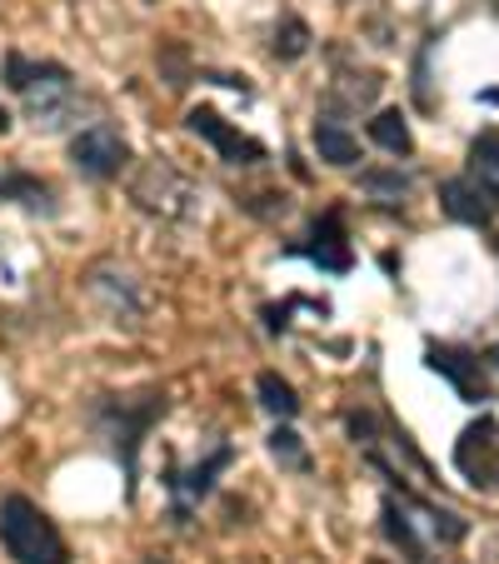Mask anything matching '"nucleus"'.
I'll return each instance as SVG.
<instances>
[{
	"instance_id": "1a4fd4ad",
	"label": "nucleus",
	"mask_w": 499,
	"mask_h": 564,
	"mask_svg": "<svg viewBox=\"0 0 499 564\" xmlns=\"http://www.w3.org/2000/svg\"><path fill=\"white\" fill-rule=\"evenodd\" d=\"M90 295L100 300V305H106V315L116 319H126V325H135L140 315H145V295H140V285H135V275H130V270H120V265H96L90 270Z\"/></svg>"
},
{
	"instance_id": "aec40b11",
	"label": "nucleus",
	"mask_w": 499,
	"mask_h": 564,
	"mask_svg": "<svg viewBox=\"0 0 499 564\" xmlns=\"http://www.w3.org/2000/svg\"><path fill=\"white\" fill-rule=\"evenodd\" d=\"M469 175H479V181L499 195V130H485V135L469 145Z\"/></svg>"
},
{
	"instance_id": "9d476101",
	"label": "nucleus",
	"mask_w": 499,
	"mask_h": 564,
	"mask_svg": "<svg viewBox=\"0 0 499 564\" xmlns=\"http://www.w3.org/2000/svg\"><path fill=\"white\" fill-rule=\"evenodd\" d=\"M425 365L435 375H445L449 384L459 390V400H469V405H479V400H489V384H485V365L479 355L459 350V345H430L425 350Z\"/></svg>"
},
{
	"instance_id": "9b49d317",
	"label": "nucleus",
	"mask_w": 499,
	"mask_h": 564,
	"mask_svg": "<svg viewBox=\"0 0 499 564\" xmlns=\"http://www.w3.org/2000/svg\"><path fill=\"white\" fill-rule=\"evenodd\" d=\"M290 256H305V260H315L319 270H329V275H345V270L355 265L350 235H345V215L340 210H325L315 220V230H310V240H305V246H295Z\"/></svg>"
},
{
	"instance_id": "6e6552de",
	"label": "nucleus",
	"mask_w": 499,
	"mask_h": 564,
	"mask_svg": "<svg viewBox=\"0 0 499 564\" xmlns=\"http://www.w3.org/2000/svg\"><path fill=\"white\" fill-rule=\"evenodd\" d=\"M185 126H191V135H200L205 145H215V155H220L225 165H260V160H265V145H260L256 135L235 130L230 120L210 106H195L191 116H185Z\"/></svg>"
},
{
	"instance_id": "39448f33",
	"label": "nucleus",
	"mask_w": 499,
	"mask_h": 564,
	"mask_svg": "<svg viewBox=\"0 0 499 564\" xmlns=\"http://www.w3.org/2000/svg\"><path fill=\"white\" fill-rule=\"evenodd\" d=\"M230 459H235V445H230V440H215V445L205 449V459L171 469L165 490H171V520L175 524H191V514L200 510V500L215 490V479L230 469Z\"/></svg>"
},
{
	"instance_id": "f8f14e48",
	"label": "nucleus",
	"mask_w": 499,
	"mask_h": 564,
	"mask_svg": "<svg viewBox=\"0 0 499 564\" xmlns=\"http://www.w3.org/2000/svg\"><path fill=\"white\" fill-rule=\"evenodd\" d=\"M440 205H445L449 220L475 225V230L499 215V195L489 191L479 175H455V181H445V185H440Z\"/></svg>"
},
{
	"instance_id": "b1692460",
	"label": "nucleus",
	"mask_w": 499,
	"mask_h": 564,
	"mask_svg": "<svg viewBox=\"0 0 499 564\" xmlns=\"http://www.w3.org/2000/svg\"><path fill=\"white\" fill-rule=\"evenodd\" d=\"M135 564H165V560H155V554H145V560H135Z\"/></svg>"
},
{
	"instance_id": "5701e85b",
	"label": "nucleus",
	"mask_w": 499,
	"mask_h": 564,
	"mask_svg": "<svg viewBox=\"0 0 499 564\" xmlns=\"http://www.w3.org/2000/svg\"><path fill=\"white\" fill-rule=\"evenodd\" d=\"M6 130H11V116H6V110H0V135H6Z\"/></svg>"
},
{
	"instance_id": "f257e3e1",
	"label": "nucleus",
	"mask_w": 499,
	"mask_h": 564,
	"mask_svg": "<svg viewBox=\"0 0 499 564\" xmlns=\"http://www.w3.org/2000/svg\"><path fill=\"white\" fill-rule=\"evenodd\" d=\"M171 410V394L160 384H145L135 394H100L90 405V425L106 435V445L116 449L120 469H126V495L135 500V475H140V445L155 430V420Z\"/></svg>"
},
{
	"instance_id": "423d86ee",
	"label": "nucleus",
	"mask_w": 499,
	"mask_h": 564,
	"mask_svg": "<svg viewBox=\"0 0 499 564\" xmlns=\"http://www.w3.org/2000/svg\"><path fill=\"white\" fill-rule=\"evenodd\" d=\"M70 165L80 175H90V181H116V175L130 165V140L120 135L116 126L96 120V126L70 135Z\"/></svg>"
},
{
	"instance_id": "a211bd4d",
	"label": "nucleus",
	"mask_w": 499,
	"mask_h": 564,
	"mask_svg": "<svg viewBox=\"0 0 499 564\" xmlns=\"http://www.w3.org/2000/svg\"><path fill=\"white\" fill-rule=\"evenodd\" d=\"M360 191L370 195V200H404V195L414 191V175L400 171V165H390V171H365Z\"/></svg>"
},
{
	"instance_id": "4468645a",
	"label": "nucleus",
	"mask_w": 499,
	"mask_h": 564,
	"mask_svg": "<svg viewBox=\"0 0 499 564\" xmlns=\"http://www.w3.org/2000/svg\"><path fill=\"white\" fill-rule=\"evenodd\" d=\"M375 96H380V75L375 70H340L325 86V110L329 116H355V110L375 106Z\"/></svg>"
},
{
	"instance_id": "f3484780",
	"label": "nucleus",
	"mask_w": 499,
	"mask_h": 564,
	"mask_svg": "<svg viewBox=\"0 0 499 564\" xmlns=\"http://www.w3.org/2000/svg\"><path fill=\"white\" fill-rule=\"evenodd\" d=\"M256 394H260V405H265L275 420H295V415H300V394H295V384H290L285 375H275V370H260Z\"/></svg>"
},
{
	"instance_id": "20e7f679",
	"label": "nucleus",
	"mask_w": 499,
	"mask_h": 564,
	"mask_svg": "<svg viewBox=\"0 0 499 564\" xmlns=\"http://www.w3.org/2000/svg\"><path fill=\"white\" fill-rule=\"evenodd\" d=\"M0 550L15 564H70V544L55 530V520L25 495L0 500Z\"/></svg>"
},
{
	"instance_id": "2eb2a0df",
	"label": "nucleus",
	"mask_w": 499,
	"mask_h": 564,
	"mask_svg": "<svg viewBox=\"0 0 499 564\" xmlns=\"http://www.w3.org/2000/svg\"><path fill=\"white\" fill-rule=\"evenodd\" d=\"M315 150H319L325 165H335V171H350L355 160H360V140H355V130H345L335 116L315 120Z\"/></svg>"
},
{
	"instance_id": "dca6fc26",
	"label": "nucleus",
	"mask_w": 499,
	"mask_h": 564,
	"mask_svg": "<svg viewBox=\"0 0 499 564\" xmlns=\"http://www.w3.org/2000/svg\"><path fill=\"white\" fill-rule=\"evenodd\" d=\"M370 140L384 150V155H414V135H410L404 110H380V116L370 120Z\"/></svg>"
},
{
	"instance_id": "f03ea898",
	"label": "nucleus",
	"mask_w": 499,
	"mask_h": 564,
	"mask_svg": "<svg viewBox=\"0 0 499 564\" xmlns=\"http://www.w3.org/2000/svg\"><path fill=\"white\" fill-rule=\"evenodd\" d=\"M0 86L21 100L25 120H35V130H65L75 116V75L61 61H35L25 51H6V70Z\"/></svg>"
},
{
	"instance_id": "412c9836",
	"label": "nucleus",
	"mask_w": 499,
	"mask_h": 564,
	"mask_svg": "<svg viewBox=\"0 0 499 564\" xmlns=\"http://www.w3.org/2000/svg\"><path fill=\"white\" fill-rule=\"evenodd\" d=\"M270 455L280 459L285 469H295V475H305L310 469V455H305V440L290 430V420H280L275 430H270Z\"/></svg>"
},
{
	"instance_id": "6ab92c4d",
	"label": "nucleus",
	"mask_w": 499,
	"mask_h": 564,
	"mask_svg": "<svg viewBox=\"0 0 499 564\" xmlns=\"http://www.w3.org/2000/svg\"><path fill=\"white\" fill-rule=\"evenodd\" d=\"M310 41H315V35H310V25L300 21V15H285V21L275 25V41H270V55H275V61H300V55L310 51Z\"/></svg>"
},
{
	"instance_id": "7ed1b4c3",
	"label": "nucleus",
	"mask_w": 499,
	"mask_h": 564,
	"mask_svg": "<svg viewBox=\"0 0 499 564\" xmlns=\"http://www.w3.org/2000/svg\"><path fill=\"white\" fill-rule=\"evenodd\" d=\"M130 200L160 225H195L205 215V191L165 155H150L130 171Z\"/></svg>"
},
{
	"instance_id": "393cba45",
	"label": "nucleus",
	"mask_w": 499,
	"mask_h": 564,
	"mask_svg": "<svg viewBox=\"0 0 499 564\" xmlns=\"http://www.w3.org/2000/svg\"><path fill=\"white\" fill-rule=\"evenodd\" d=\"M370 564H390V560H370Z\"/></svg>"
},
{
	"instance_id": "4be33fe9",
	"label": "nucleus",
	"mask_w": 499,
	"mask_h": 564,
	"mask_svg": "<svg viewBox=\"0 0 499 564\" xmlns=\"http://www.w3.org/2000/svg\"><path fill=\"white\" fill-rule=\"evenodd\" d=\"M160 75H165V86L171 90H185L200 70L191 65V55H185L181 45H160Z\"/></svg>"
},
{
	"instance_id": "ddd939ff",
	"label": "nucleus",
	"mask_w": 499,
	"mask_h": 564,
	"mask_svg": "<svg viewBox=\"0 0 499 564\" xmlns=\"http://www.w3.org/2000/svg\"><path fill=\"white\" fill-rule=\"evenodd\" d=\"M380 530H384V540L394 544V550L404 554L410 564H430V554H435V544L425 540V530L414 524V514L404 510V500L400 495H384V505H380Z\"/></svg>"
},
{
	"instance_id": "0eeeda50",
	"label": "nucleus",
	"mask_w": 499,
	"mask_h": 564,
	"mask_svg": "<svg viewBox=\"0 0 499 564\" xmlns=\"http://www.w3.org/2000/svg\"><path fill=\"white\" fill-rule=\"evenodd\" d=\"M455 469L469 479V485H475V490H495L499 495V420L479 415L475 425L459 435Z\"/></svg>"
}]
</instances>
